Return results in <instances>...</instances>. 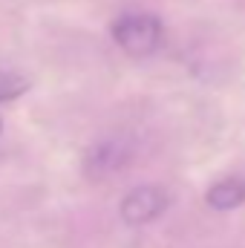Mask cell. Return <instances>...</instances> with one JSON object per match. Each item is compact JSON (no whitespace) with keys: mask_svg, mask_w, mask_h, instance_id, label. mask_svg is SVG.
<instances>
[{"mask_svg":"<svg viewBox=\"0 0 245 248\" xmlns=\"http://www.w3.org/2000/svg\"><path fill=\"white\" fill-rule=\"evenodd\" d=\"M110 35L119 44V49H124L127 55L144 58V55H153L162 46L165 29H162V20L156 15H147V12H124V15H119L113 20Z\"/></svg>","mask_w":245,"mask_h":248,"instance_id":"obj_1","label":"cell"},{"mask_svg":"<svg viewBox=\"0 0 245 248\" xmlns=\"http://www.w3.org/2000/svg\"><path fill=\"white\" fill-rule=\"evenodd\" d=\"M170 205L168 193L156 185H141L133 187L119 205V214L127 225H147L153 219H159L165 214V208Z\"/></svg>","mask_w":245,"mask_h":248,"instance_id":"obj_2","label":"cell"},{"mask_svg":"<svg viewBox=\"0 0 245 248\" xmlns=\"http://www.w3.org/2000/svg\"><path fill=\"white\" fill-rule=\"evenodd\" d=\"M127 147L119 144V141H101V144H95V147H90V153H87V159H84V168H87V173L90 176H95V179H101V176H110V173H116L119 168L127 165Z\"/></svg>","mask_w":245,"mask_h":248,"instance_id":"obj_3","label":"cell"},{"mask_svg":"<svg viewBox=\"0 0 245 248\" xmlns=\"http://www.w3.org/2000/svg\"><path fill=\"white\" fill-rule=\"evenodd\" d=\"M205 202L214 211H234L245 202V182L243 179H219L216 185L208 187Z\"/></svg>","mask_w":245,"mask_h":248,"instance_id":"obj_4","label":"cell"},{"mask_svg":"<svg viewBox=\"0 0 245 248\" xmlns=\"http://www.w3.org/2000/svg\"><path fill=\"white\" fill-rule=\"evenodd\" d=\"M29 78L20 75V72H9V69H0V104L3 101H15L17 95H23L29 90Z\"/></svg>","mask_w":245,"mask_h":248,"instance_id":"obj_5","label":"cell"},{"mask_svg":"<svg viewBox=\"0 0 245 248\" xmlns=\"http://www.w3.org/2000/svg\"><path fill=\"white\" fill-rule=\"evenodd\" d=\"M0 127H3V124H0Z\"/></svg>","mask_w":245,"mask_h":248,"instance_id":"obj_6","label":"cell"}]
</instances>
